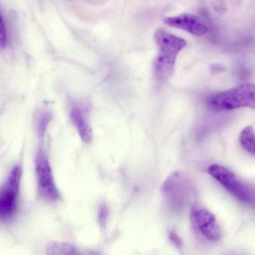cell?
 Instances as JSON below:
<instances>
[{"instance_id":"cell-1","label":"cell","mask_w":255,"mask_h":255,"mask_svg":"<svg viewBox=\"0 0 255 255\" xmlns=\"http://www.w3.org/2000/svg\"><path fill=\"white\" fill-rule=\"evenodd\" d=\"M154 39L158 49L154 61V76L160 82H165L173 73L177 57L187 41L161 28L156 31Z\"/></svg>"},{"instance_id":"cell-2","label":"cell","mask_w":255,"mask_h":255,"mask_svg":"<svg viewBox=\"0 0 255 255\" xmlns=\"http://www.w3.org/2000/svg\"><path fill=\"white\" fill-rule=\"evenodd\" d=\"M210 109L217 112L248 107L255 109V85L244 83L217 93L208 100Z\"/></svg>"},{"instance_id":"cell-3","label":"cell","mask_w":255,"mask_h":255,"mask_svg":"<svg viewBox=\"0 0 255 255\" xmlns=\"http://www.w3.org/2000/svg\"><path fill=\"white\" fill-rule=\"evenodd\" d=\"M208 172L237 200L247 205L254 203L252 192L227 168L220 165H211L208 167Z\"/></svg>"},{"instance_id":"cell-4","label":"cell","mask_w":255,"mask_h":255,"mask_svg":"<svg viewBox=\"0 0 255 255\" xmlns=\"http://www.w3.org/2000/svg\"><path fill=\"white\" fill-rule=\"evenodd\" d=\"M35 169L39 189L43 197L49 201H55L59 197V192L55 185L52 169L46 153L40 150L35 160Z\"/></svg>"},{"instance_id":"cell-5","label":"cell","mask_w":255,"mask_h":255,"mask_svg":"<svg viewBox=\"0 0 255 255\" xmlns=\"http://www.w3.org/2000/svg\"><path fill=\"white\" fill-rule=\"evenodd\" d=\"M190 221L194 229L208 241L216 242L221 238V230L215 216L205 209H193Z\"/></svg>"},{"instance_id":"cell-6","label":"cell","mask_w":255,"mask_h":255,"mask_svg":"<svg viewBox=\"0 0 255 255\" xmlns=\"http://www.w3.org/2000/svg\"><path fill=\"white\" fill-rule=\"evenodd\" d=\"M164 22L169 26L184 30L193 35H204L208 31V27L201 18L192 13H181L177 16H169L165 18Z\"/></svg>"},{"instance_id":"cell-7","label":"cell","mask_w":255,"mask_h":255,"mask_svg":"<svg viewBox=\"0 0 255 255\" xmlns=\"http://www.w3.org/2000/svg\"><path fill=\"white\" fill-rule=\"evenodd\" d=\"M19 188V186L7 181L5 187L0 191V220H10L16 212Z\"/></svg>"},{"instance_id":"cell-8","label":"cell","mask_w":255,"mask_h":255,"mask_svg":"<svg viewBox=\"0 0 255 255\" xmlns=\"http://www.w3.org/2000/svg\"><path fill=\"white\" fill-rule=\"evenodd\" d=\"M72 121L79 133V136L85 143H91L93 140V132L91 126L85 119V115L82 109L74 107L72 109Z\"/></svg>"},{"instance_id":"cell-9","label":"cell","mask_w":255,"mask_h":255,"mask_svg":"<svg viewBox=\"0 0 255 255\" xmlns=\"http://www.w3.org/2000/svg\"><path fill=\"white\" fill-rule=\"evenodd\" d=\"M240 144L249 154L255 156V131L252 126L245 127L240 135Z\"/></svg>"},{"instance_id":"cell-10","label":"cell","mask_w":255,"mask_h":255,"mask_svg":"<svg viewBox=\"0 0 255 255\" xmlns=\"http://www.w3.org/2000/svg\"><path fill=\"white\" fill-rule=\"evenodd\" d=\"M47 253L49 255H76V248L72 245L64 243H52L48 246Z\"/></svg>"},{"instance_id":"cell-11","label":"cell","mask_w":255,"mask_h":255,"mask_svg":"<svg viewBox=\"0 0 255 255\" xmlns=\"http://www.w3.org/2000/svg\"><path fill=\"white\" fill-rule=\"evenodd\" d=\"M50 120L51 115L49 112H43V113L40 114L38 121H37V130H38L39 134L40 136H43L44 134Z\"/></svg>"},{"instance_id":"cell-12","label":"cell","mask_w":255,"mask_h":255,"mask_svg":"<svg viewBox=\"0 0 255 255\" xmlns=\"http://www.w3.org/2000/svg\"><path fill=\"white\" fill-rule=\"evenodd\" d=\"M7 43V33L5 25L3 21L2 16L0 11V47L4 48Z\"/></svg>"},{"instance_id":"cell-13","label":"cell","mask_w":255,"mask_h":255,"mask_svg":"<svg viewBox=\"0 0 255 255\" xmlns=\"http://www.w3.org/2000/svg\"><path fill=\"white\" fill-rule=\"evenodd\" d=\"M169 238L171 242L175 245V247H176L177 248H181V246H182V241L175 232H171L169 233Z\"/></svg>"}]
</instances>
